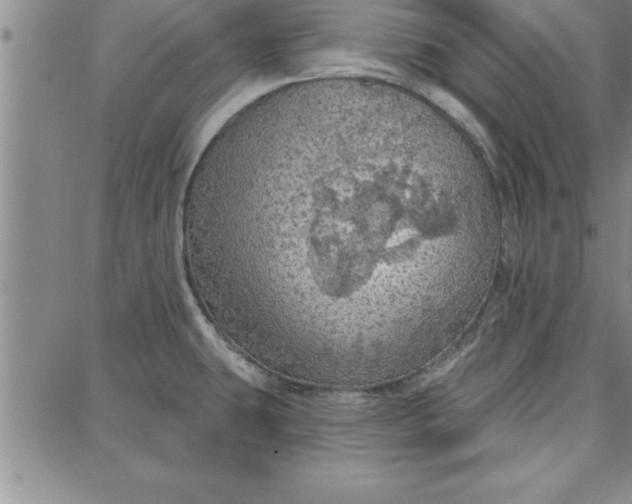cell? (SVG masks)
<instances>
[{
	"mask_svg": "<svg viewBox=\"0 0 632 504\" xmlns=\"http://www.w3.org/2000/svg\"><path fill=\"white\" fill-rule=\"evenodd\" d=\"M392 116L347 99L292 110L246 144L222 187L215 272L244 311L309 350L393 352L410 324L406 274L459 244L409 218Z\"/></svg>",
	"mask_w": 632,
	"mask_h": 504,
	"instance_id": "1",
	"label": "cell"
}]
</instances>
